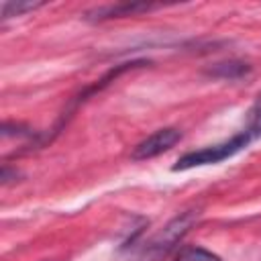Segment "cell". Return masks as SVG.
<instances>
[{
  "label": "cell",
  "instance_id": "cell-1",
  "mask_svg": "<svg viewBox=\"0 0 261 261\" xmlns=\"http://www.w3.org/2000/svg\"><path fill=\"white\" fill-rule=\"evenodd\" d=\"M255 139H259V135L255 130H251L249 126L241 128L237 135H232L228 141L198 149V151H190L186 155H181L177 159V163L173 165V171H186L192 167H200V165H210V163H220L232 155H237L239 151L247 149Z\"/></svg>",
  "mask_w": 261,
  "mask_h": 261
},
{
  "label": "cell",
  "instance_id": "cell-2",
  "mask_svg": "<svg viewBox=\"0 0 261 261\" xmlns=\"http://www.w3.org/2000/svg\"><path fill=\"white\" fill-rule=\"evenodd\" d=\"M196 218H198V212L196 210H188V212H181L179 216H175L161 232H157L147 243V247L143 251V259L157 261V259L165 257L175 247V243H179L184 239V234L192 228V224L196 222Z\"/></svg>",
  "mask_w": 261,
  "mask_h": 261
},
{
  "label": "cell",
  "instance_id": "cell-3",
  "mask_svg": "<svg viewBox=\"0 0 261 261\" xmlns=\"http://www.w3.org/2000/svg\"><path fill=\"white\" fill-rule=\"evenodd\" d=\"M181 139V133L173 126H165L155 130L153 135H149L147 139H143L130 153V157L135 161H145V159H153L165 151H169L177 141Z\"/></svg>",
  "mask_w": 261,
  "mask_h": 261
},
{
  "label": "cell",
  "instance_id": "cell-4",
  "mask_svg": "<svg viewBox=\"0 0 261 261\" xmlns=\"http://www.w3.org/2000/svg\"><path fill=\"white\" fill-rule=\"evenodd\" d=\"M157 8V4H147V2H124V4H108L94 8L86 12L88 20H106V18H120V16H135L139 12H149Z\"/></svg>",
  "mask_w": 261,
  "mask_h": 261
},
{
  "label": "cell",
  "instance_id": "cell-5",
  "mask_svg": "<svg viewBox=\"0 0 261 261\" xmlns=\"http://www.w3.org/2000/svg\"><path fill=\"white\" fill-rule=\"evenodd\" d=\"M247 71H249V65L247 63H241V61H224V63H216V65H212L208 69L210 75L222 77V80H239Z\"/></svg>",
  "mask_w": 261,
  "mask_h": 261
},
{
  "label": "cell",
  "instance_id": "cell-6",
  "mask_svg": "<svg viewBox=\"0 0 261 261\" xmlns=\"http://www.w3.org/2000/svg\"><path fill=\"white\" fill-rule=\"evenodd\" d=\"M173 261H222V259L204 247H184Z\"/></svg>",
  "mask_w": 261,
  "mask_h": 261
},
{
  "label": "cell",
  "instance_id": "cell-7",
  "mask_svg": "<svg viewBox=\"0 0 261 261\" xmlns=\"http://www.w3.org/2000/svg\"><path fill=\"white\" fill-rule=\"evenodd\" d=\"M45 2H24V0H18V2H4L0 6V14H2V20L10 18V16H20L24 12H33L37 8H41Z\"/></svg>",
  "mask_w": 261,
  "mask_h": 261
},
{
  "label": "cell",
  "instance_id": "cell-8",
  "mask_svg": "<svg viewBox=\"0 0 261 261\" xmlns=\"http://www.w3.org/2000/svg\"><path fill=\"white\" fill-rule=\"evenodd\" d=\"M245 126H249L251 130H255V133L261 137V94H259L257 102L251 106L249 116H247V124H245Z\"/></svg>",
  "mask_w": 261,
  "mask_h": 261
}]
</instances>
